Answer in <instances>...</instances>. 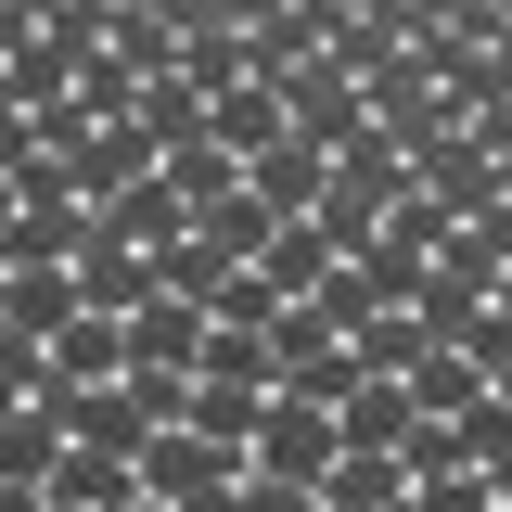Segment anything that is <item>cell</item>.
<instances>
[{"label": "cell", "mask_w": 512, "mask_h": 512, "mask_svg": "<svg viewBox=\"0 0 512 512\" xmlns=\"http://www.w3.org/2000/svg\"><path fill=\"white\" fill-rule=\"evenodd\" d=\"M346 461V436H333V410H308V397H269L256 410V448H244V474H282V487H320Z\"/></svg>", "instance_id": "1"}, {"label": "cell", "mask_w": 512, "mask_h": 512, "mask_svg": "<svg viewBox=\"0 0 512 512\" xmlns=\"http://www.w3.org/2000/svg\"><path fill=\"white\" fill-rule=\"evenodd\" d=\"M359 128H372L359 77H333V64H295V77H282V141H308V154H346Z\"/></svg>", "instance_id": "2"}, {"label": "cell", "mask_w": 512, "mask_h": 512, "mask_svg": "<svg viewBox=\"0 0 512 512\" xmlns=\"http://www.w3.org/2000/svg\"><path fill=\"white\" fill-rule=\"evenodd\" d=\"M90 231H103V244H128V256H154V269H167V256L192 244V205L167 180H128L116 205H90Z\"/></svg>", "instance_id": "3"}, {"label": "cell", "mask_w": 512, "mask_h": 512, "mask_svg": "<svg viewBox=\"0 0 512 512\" xmlns=\"http://www.w3.org/2000/svg\"><path fill=\"white\" fill-rule=\"evenodd\" d=\"M128 474H141V500H205V487H244V461H231V448H205L192 423H167Z\"/></svg>", "instance_id": "4"}, {"label": "cell", "mask_w": 512, "mask_h": 512, "mask_svg": "<svg viewBox=\"0 0 512 512\" xmlns=\"http://www.w3.org/2000/svg\"><path fill=\"white\" fill-rule=\"evenodd\" d=\"M64 448H90V461H141L154 448V410L128 397V372L90 384V397H64Z\"/></svg>", "instance_id": "5"}, {"label": "cell", "mask_w": 512, "mask_h": 512, "mask_svg": "<svg viewBox=\"0 0 512 512\" xmlns=\"http://www.w3.org/2000/svg\"><path fill=\"white\" fill-rule=\"evenodd\" d=\"M410 180H423V192L448 205V218L474 231V218L500 205V154H474V141H423V154H410Z\"/></svg>", "instance_id": "6"}, {"label": "cell", "mask_w": 512, "mask_h": 512, "mask_svg": "<svg viewBox=\"0 0 512 512\" xmlns=\"http://www.w3.org/2000/svg\"><path fill=\"white\" fill-rule=\"evenodd\" d=\"M205 103H218L205 77H141V90H128V128L154 141V167H167V154H192V141H205Z\"/></svg>", "instance_id": "7"}, {"label": "cell", "mask_w": 512, "mask_h": 512, "mask_svg": "<svg viewBox=\"0 0 512 512\" xmlns=\"http://www.w3.org/2000/svg\"><path fill=\"white\" fill-rule=\"evenodd\" d=\"M256 410H269V372H192V436H205V448L244 461V448H256Z\"/></svg>", "instance_id": "8"}, {"label": "cell", "mask_w": 512, "mask_h": 512, "mask_svg": "<svg viewBox=\"0 0 512 512\" xmlns=\"http://www.w3.org/2000/svg\"><path fill=\"white\" fill-rule=\"evenodd\" d=\"M52 461H64V384H39L0 423V487H52Z\"/></svg>", "instance_id": "9"}, {"label": "cell", "mask_w": 512, "mask_h": 512, "mask_svg": "<svg viewBox=\"0 0 512 512\" xmlns=\"http://www.w3.org/2000/svg\"><path fill=\"white\" fill-rule=\"evenodd\" d=\"M320 180H333V154H308V141H269V154L244 167V192L282 218V231H295V218H320Z\"/></svg>", "instance_id": "10"}, {"label": "cell", "mask_w": 512, "mask_h": 512, "mask_svg": "<svg viewBox=\"0 0 512 512\" xmlns=\"http://www.w3.org/2000/svg\"><path fill=\"white\" fill-rule=\"evenodd\" d=\"M64 320H77V269H0V333L52 346Z\"/></svg>", "instance_id": "11"}, {"label": "cell", "mask_w": 512, "mask_h": 512, "mask_svg": "<svg viewBox=\"0 0 512 512\" xmlns=\"http://www.w3.org/2000/svg\"><path fill=\"white\" fill-rule=\"evenodd\" d=\"M192 359H205V308L154 295V308L128 320V372H192Z\"/></svg>", "instance_id": "12"}, {"label": "cell", "mask_w": 512, "mask_h": 512, "mask_svg": "<svg viewBox=\"0 0 512 512\" xmlns=\"http://www.w3.org/2000/svg\"><path fill=\"white\" fill-rule=\"evenodd\" d=\"M346 359H359V384H410V359H436V333L410 308H372L359 333H346Z\"/></svg>", "instance_id": "13"}, {"label": "cell", "mask_w": 512, "mask_h": 512, "mask_svg": "<svg viewBox=\"0 0 512 512\" xmlns=\"http://www.w3.org/2000/svg\"><path fill=\"white\" fill-rule=\"evenodd\" d=\"M128 500H141V474L128 461H90V448H64L52 487H39V512H128Z\"/></svg>", "instance_id": "14"}, {"label": "cell", "mask_w": 512, "mask_h": 512, "mask_svg": "<svg viewBox=\"0 0 512 512\" xmlns=\"http://www.w3.org/2000/svg\"><path fill=\"white\" fill-rule=\"evenodd\" d=\"M372 244H384V256H410V269H436V256L461 244V218H448L436 192L410 180V192H397V205H384V231H372Z\"/></svg>", "instance_id": "15"}, {"label": "cell", "mask_w": 512, "mask_h": 512, "mask_svg": "<svg viewBox=\"0 0 512 512\" xmlns=\"http://www.w3.org/2000/svg\"><path fill=\"white\" fill-rule=\"evenodd\" d=\"M410 423H423V410H410V384H359V397L333 410V436L372 448V461H397V448H410Z\"/></svg>", "instance_id": "16"}, {"label": "cell", "mask_w": 512, "mask_h": 512, "mask_svg": "<svg viewBox=\"0 0 512 512\" xmlns=\"http://www.w3.org/2000/svg\"><path fill=\"white\" fill-rule=\"evenodd\" d=\"M205 141H218L231 167H256V154L282 141V90H218V103H205Z\"/></svg>", "instance_id": "17"}, {"label": "cell", "mask_w": 512, "mask_h": 512, "mask_svg": "<svg viewBox=\"0 0 512 512\" xmlns=\"http://www.w3.org/2000/svg\"><path fill=\"white\" fill-rule=\"evenodd\" d=\"M128 372V333H116V320H64V333H52V384H64V397H90V384H116Z\"/></svg>", "instance_id": "18"}, {"label": "cell", "mask_w": 512, "mask_h": 512, "mask_svg": "<svg viewBox=\"0 0 512 512\" xmlns=\"http://www.w3.org/2000/svg\"><path fill=\"white\" fill-rule=\"evenodd\" d=\"M256 282H269V295H282V308H308L320 282H333V244H320L308 218H295V231H269V256H256Z\"/></svg>", "instance_id": "19"}, {"label": "cell", "mask_w": 512, "mask_h": 512, "mask_svg": "<svg viewBox=\"0 0 512 512\" xmlns=\"http://www.w3.org/2000/svg\"><path fill=\"white\" fill-rule=\"evenodd\" d=\"M269 231H282V218H269L256 192H218V205L192 218V244H205V256H231V269H256V256H269Z\"/></svg>", "instance_id": "20"}, {"label": "cell", "mask_w": 512, "mask_h": 512, "mask_svg": "<svg viewBox=\"0 0 512 512\" xmlns=\"http://www.w3.org/2000/svg\"><path fill=\"white\" fill-rule=\"evenodd\" d=\"M397 500H410V474L372 461V448H346V461L320 474V512H397Z\"/></svg>", "instance_id": "21"}, {"label": "cell", "mask_w": 512, "mask_h": 512, "mask_svg": "<svg viewBox=\"0 0 512 512\" xmlns=\"http://www.w3.org/2000/svg\"><path fill=\"white\" fill-rule=\"evenodd\" d=\"M154 180L180 192L192 218H205V205H218V192H244V167H231V154H218V141H192V154H167V167H154Z\"/></svg>", "instance_id": "22"}, {"label": "cell", "mask_w": 512, "mask_h": 512, "mask_svg": "<svg viewBox=\"0 0 512 512\" xmlns=\"http://www.w3.org/2000/svg\"><path fill=\"white\" fill-rule=\"evenodd\" d=\"M269 308H282V295H269V282H256V269H231V282H218V333H269Z\"/></svg>", "instance_id": "23"}, {"label": "cell", "mask_w": 512, "mask_h": 512, "mask_svg": "<svg viewBox=\"0 0 512 512\" xmlns=\"http://www.w3.org/2000/svg\"><path fill=\"white\" fill-rule=\"evenodd\" d=\"M128 397L154 410V436H167V423H192V372H128Z\"/></svg>", "instance_id": "24"}, {"label": "cell", "mask_w": 512, "mask_h": 512, "mask_svg": "<svg viewBox=\"0 0 512 512\" xmlns=\"http://www.w3.org/2000/svg\"><path fill=\"white\" fill-rule=\"evenodd\" d=\"M410 512H500L487 474H436V487H410Z\"/></svg>", "instance_id": "25"}, {"label": "cell", "mask_w": 512, "mask_h": 512, "mask_svg": "<svg viewBox=\"0 0 512 512\" xmlns=\"http://www.w3.org/2000/svg\"><path fill=\"white\" fill-rule=\"evenodd\" d=\"M26 154H39V116H26V103H13V90H0V180H13V167H26Z\"/></svg>", "instance_id": "26"}, {"label": "cell", "mask_w": 512, "mask_h": 512, "mask_svg": "<svg viewBox=\"0 0 512 512\" xmlns=\"http://www.w3.org/2000/svg\"><path fill=\"white\" fill-rule=\"evenodd\" d=\"M244 512H320V487H282V474H244Z\"/></svg>", "instance_id": "27"}, {"label": "cell", "mask_w": 512, "mask_h": 512, "mask_svg": "<svg viewBox=\"0 0 512 512\" xmlns=\"http://www.w3.org/2000/svg\"><path fill=\"white\" fill-rule=\"evenodd\" d=\"M167 512H244V487H205V500H167Z\"/></svg>", "instance_id": "28"}, {"label": "cell", "mask_w": 512, "mask_h": 512, "mask_svg": "<svg viewBox=\"0 0 512 512\" xmlns=\"http://www.w3.org/2000/svg\"><path fill=\"white\" fill-rule=\"evenodd\" d=\"M487 308H500V320H512V269H500V282H487Z\"/></svg>", "instance_id": "29"}, {"label": "cell", "mask_w": 512, "mask_h": 512, "mask_svg": "<svg viewBox=\"0 0 512 512\" xmlns=\"http://www.w3.org/2000/svg\"><path fill=\"white\" fill-rule=\"evenodd\" d=\"M0 244H13V180H0Z\"/></svg>", "instance_id": "30"}, {"label": "cell", "mask_w": 512, "mask_h": 512, "mask_svg": "<svg viewBox=\"0 0 512 512\" xmlns=\"http://www.w3.org/2000/svg\"><path fill=\"white\" fill-rule=\"evenodd\" d=\"M397 512H410V500H397Z\"/></svg>", "instance_id": "31"}]
</instances>
